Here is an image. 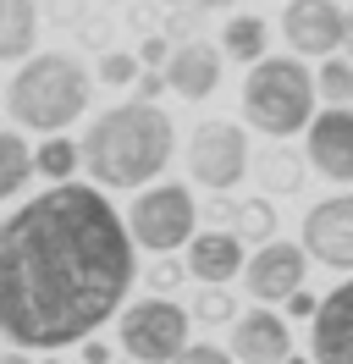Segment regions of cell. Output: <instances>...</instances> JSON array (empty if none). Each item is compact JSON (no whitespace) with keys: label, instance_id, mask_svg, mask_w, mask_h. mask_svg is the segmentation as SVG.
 <instances>
[{"label":"cell","instance_id":"obj_31","mask_svg":"<svg viewBox=\"0 0 353 364\" xmlns=\"http://www.w3.org/2000/svg\"><path fill=\"white\" fill-rule=\"evenodd\" d=\"M342 50L353 55V11H342Z\"/></svg>","mask_w":353,"mask_h":364},{"label":"cell","instance_id":"obj_32","mask_svg":"<svg viewBox=\"0 0 353 364\" xmlns=\"http://www.w3.org/2000/svg\"><path fill=\"white\" fill-rule=\"evenodd\" d=\"M204 11H226V6H238V0H199Z\"/></svg>","mask_w":353,"mask_h":364},{"label":"cell","instance_id":"obj_19","mask_svg":"<svg viewBox=\"0 0 353 364\" xmlns=\"http://www.w3.org/2000/svg\"><path fill=\"white\" fill-rule=\"evenodd\" d=\"M221 50H226L232 61H248V67H254L265 55V23L260 17H232L226 33H221Z\"/></svg>","mask_w":353,"mask_h":364},{"label":"cell","instance_id":"obj_10","mask_svg":"<svg viewBox=\"0 0 353 364\" xmlns=\"http://www.w3.org/2000/svg\"><path fill=\"white\" fill-rule=\"evenodd\" d=\"M309 166L331 182H353V111L331 105L326 116L309 122V144H304Z\"/></svg>","mask_w":353,"mask_h":364},{"label":"cell","instance_id":"obj_16","mask_svg":"<svg viewBox=\"0 0 353 364\" xmlns=\"http://www.w3.org/2000/svg\"><path fill=\"white\" fill-rule=\"evenodd\" d=\"M33 39H39V6L33 0H0V61L33 55Z\"/></svg>","mask_w":353,"mask_h":364},{"label":"cell","instance_id":"obj_34","mask_svg":"<svg viewBox=\"0 0 353 364\" xmlns=\"http://www.w3.org/2000/svg\"><path fill=\"white\" fill-rule=\"evenodd\" d=\"M282 364H315V359H293V353H287V359H282Z\"/></svg>","mask_w":353,"mask_h":364},{"label":"cell","instance_id":"obj_20","mask_svg":"<svg viewBox=\"0 0 353 364\" xmlns=\"http://www.w3.org/2000/svg\"><path fill=\"white\" fill-rule=\"evenodd\" d=\"M78 160H83V149H78V144H66V138H50V144H39L33 166H39V177L66 182L72 171H78Z\"/></svg>","mask_w":353,"mask_h":364},{"label":"cell","instance_id":"obj_29","mask_svg":"<svg viewBox=\"0 0 353 364\" xmlns=\"http://www.w3.org/2000/svg\"><path fill=\"white\" fill-rule=\"evenodd\" d=\"M315 309H320V304H315V298H309L304 287H298V293L287 298V315H298V320H315Z\"/></svg>","mask_w":353,"mask_h":364},{"label":"cell","instance_id":"obj_8","mask_svg":"<svg viewBox=\"0 0 353 364\" xmlns=\"http://www.w3.org/2000/svg\"><path fill=\"white\" fill-rule=\"evenodd\" d=\"M304 271H309V249L298 243H260V254L243 265V287L260 298V304H287V298L304 287Z\"/></svg>","mask_w":353,"mask_h":364},{"label":"cell","instance_id":"obj_5","mask_svg":"<svg viewBox=\"0 0 353 364\" xmlns=\"http://www.w3.org/2000/svg\"><path fill=\"white\" fill-rule=\"evenodd\" d=\"M188 326H194V315L182 309V304H172V298H138V304H127L122 309V320H116V337H122V348H127V359L138 364H172L182 348H188Z\"/></svg>","mask_w":353,"mask_h":364},{"label":"cell","instance_id":"obj_1","mask_svg":"<svg viewBox=\"0 0 353 364\" xmlns=\"http://www.w3.org/2000/svg\"><path fill=\"white\" fill-rule=\"evenodd\" d=\"M132 232L100 188L66 177L0 221V337L11 348H78L132 287Z\"/></svg>","mask_w":353,"mask_h":364},{"label":"cell","instance_id":"obj_2","mask_svg":"<svg viewBox=\"0 0 353 364\" xmlns=\"http://www.w3.org/2000/svg\"><path fill=\"white\" fill-rule=\"evenodd\" d=\"M172 144V116L154 111L149 100H127L116 111L94 116V127L83 133V166L100 188H144L166 171Z\"/></svg>","mask_w":353,"mask_h":364},{"label":"cell","instance_id":"obj_22","mask_svg":"<svg viewBox=\"0 0 353 364\" xmlns=\"http://www.w3.org/2000/svg\"><path fill=\"white\" fill-rule=\"evenodd\" d=\"M315 89L326 94L331 105H348L353 100V55L342 61V55H326V67L315 72Z\"/></svg>","mask_w":353,"mask_h":364},{"label":"cell","instance_id":"obj_26","mask_svg":"<svg viewBox=\"0 0 353 364\" xmlns=\"http://www.w3.org/2000/svg\"><path fill=\"white\" fill-rule=\"evenodd\" d=\"M182 276H188V271L176 265L172 254H160V265H154V276H149V282H154V287H160V293H172V287H176V282H182Z\"/></svg>","mask_w":353,"mask_h":364},{"label":"cell","instance_id":"obj_25","mask_svg":"<svg viewBox=\"0 0 353 364\" xmlns=\"http://www.w3.org/2000/svg\"><path fill=\"white\" fill-rule=\"evenodd\" d=\"M172 364H232V353H221V348H210V342H199V348H182Z\"/></svg>","mask_w":353,"mask_h":364},{"label":"cell","instance_id":"obj_30","mask_svg":"<svg viewBox=\"0 0 353 364\" xmlns=\"http://www.w3.org/2000/svg\"><path fill=\"white\" fill-rule=\"evenodd\" d=\"M78 348H83V364H110V348H105V342L88 337V342H78Z\"/></svg>","mask_w":353,"mask_h":364},{"label":"cell","instance_id":"obj_15","mask_svg":"<svg viewBox=\"0 0 353 364\" xmlns=\"http://www.w3.org/2000/svg\"><path fill=\"white\" fill-rule=\"evenodd\" d=\"M238 271H243L238 232H199L188 243V276H199V282H232Z\"/></svg>","mask_w":353,"mask_h":364},{"label":"cell","instance_id":"obj_9","mask_svg":"<svg viewBox=\"0 0 353 364\" xmlns=\"http://www.w3.org/2000/svg\"><path fill=\"white\" fill-rule=\"evenodd\" d=\"M304 249L326 271H353V193H337L304 215Z\"/></svg>","mask_w":353,"mask_h":364},{"label":"cell","instance_id":"obj_21","mask_svg":"<svg viewBox=\"0 0 353 364\" xmlns=\"http://www.w3.org/2000/svg\"><path fill=\"white\" fill-rule=\"evenodd\" d=\"M232 227H238L248 243H270V232H276V210L265 205V199H243V205H232Z\"/></svg>","mask_w":353,"mask_h":364},{"label":"cell","instance_id":"obj_7","mask_svg":"<svg viewBox=\"0 0 353 364\" xmlns=\"http://www.w3.org/2000/svg\"><path fill=\"white\" fill-rule=\"evenodd\" d=\"M243 166H248V144H243L238 122H199L194 144H188V171L199 188L226 193L243 182Z\"/></svg>","mask_w":353,"mask_h":364},{"label":"cell","instance_id":"obj_28","mask_svg":"<svg viewBox=\"0 0 353 364\" xmlns=\"http://www.w3.org/2000/svg\"><path fill=\"white\" fill-rule=\"evenodd\" d=\"M138 61H144V67H166V61H172V50H166V39H144V50H138Z\"/></svg>","mask_w":353,"mask_h":364},{"label":"cell","instance_id":"obj_24","mask_svg":"<svg viewBox=\"0 0 353 364\" xmlns=\"http://www.w3.org/2000/svg\"><path fill=\"white\" fill-rule=\"evenodd\" d=\"M100 77H105L110 89H122V83H138V61H132V55H116V50H110L105 61H100Z\"/></svg>","mask_w":353,"mask_h":364},{"label":"cell","instance_id":"obj_13","mask_svg":"<svg viewBox=\"0 0 353 364\" xmlns=\"http://www.w3.org/2000/svg\"><path fill=\"white\" fill-rule=\"evenodd\" d=\"M293 353L287 320H276L270 309H248L243 320H232V359L243 364H282Z\"/></svg>","mask_w":353,"mask_h":364},{"label":"cell","instance_id":"obj_17","mask_svg":"<svg viewBox=\"0 0 353 364\" xmlns=\"http://www.w3.org/2000/svg\"><path fill=\"white\" fill-rule=\"evenodd\" d=\"M304 177H309V155H298V149H287V144H270L260 155V182L270 188V193H298L304 188Z\"/></svg>","mask_w":353,"mask_h":364},{"label":"cell","instance_id":"obj_35","mask_svg":"<svg viewBox=\"0 0 353 364\" xmlns=\"http://www.w3.org/2000/svg\"><path fill=\"white\" fill-rule=\"evenodd\" d=\"M44 364H56V359H44Z\"/></svg>","mask_w":353,"mask_h":364},{"label":"cell","instance_id":"obj_18","mask_svg":"<svg viewBox=\"0 0 353 364\" xmlns=\"http://www.w3.org/2000/svg\"><path fill=\"white\" fill-rule=\"evenodd\" d=\"M33 171H39V166L28 155V144H22L17 133H0V199H11Z\"/></svg>","mask_w":353,"mask_h":364},{"label":"cell","instance_id":"obj_3","mask_svg":"<svg viewBox=\"0 0 353 364\" xmlns=\"http://www.w3.org/2000/svg\"><path fill=\"white\" fill-rule=\"evenodd\" d=\"M6 111L17 127L28 133H61L66 122H78L88 111V72L78 55H33V61H22L17 77H11V89H6Z\"/></svg>","mask_w":353,"mask_h":364},{"label":"cell","instance_id":"obj_11","mask_svg":"<svg viewBox=\"0 0 353 364\" xmlns=\"http://www.w3.org/2000/svg\"><path fill=\"white\" fill-rule=\"evenodd\" d=\"M282 33L298 55H331L342 45V6H331V0H287Z\"/></svg>","mask_w":353,"mask_h":364},{"label":"cell","instance_id":"obj_27","mask_svg":"<svg viewBox=\"0 0 353 364\" xmlns=\"http://www.w3.org/2000/svg\"><path fill=\"white\" fill-rule=\"evenodd\" d=\"M172 89V77L160 67H149V72H138V100H160V94Z\"/></svg>","mask_w":353,"mask_h":364},{"label":"cell","instance_id":"obj_4","mask_svg":"<svg viewBox=\"0 0 353 364\" xmlns=\"http://www.w3.org/2000/svg\"><path fill=\"white\" fill-rule=\"evenodd\" d=\"M315 72L293 55H260L248 83H243V116L248 127L270 138H293L298 127L315 122Z\"/></svg>","mask_w":353,"mask_h":364},{"label":"cell","instance_id":"obj_33","mask_svg":"<svg viewBox=\"0 0 353 364\" xmlns=\"http://www.w3.org/2000/svg\"><path fill=\"white\" fill-rule=\"evenodd\" d=\"M0 364H28V359H22V353H6V359H0Z\"/></svg>","mask_w":353,"mask_h":364},{"label":"cell","instance_id":"obj_23","mask_svg":"<svg viewBox=\"0 0 353 364\" xmlns=\"http://www.w3.org/2000/svg\"><path fill=\"white\" fill-rule=\"evenodd\" d=\"M232 315H238V309H232V298H226L221 282H210V287L194 298V320H199V326H226Z\"/></svg>","mask_w":353,"mask_h":364},{"label":"cell","instance_id":"obj_12","mask_svg":"<svg viewBox=\"0 0 353 364\" xmlns=\"http://www.w3.org/2000/svg\"><path fill=\"white\" fill-rule=\"evenodd\" d=\"M315 364H353V282H342L331 298H320L309 326Z\"/></svg>","mask_w":353,"mask_h":364},{"label":"cell","instance_id":"obj_6","mask_svg":"<svg viewBox=\"0 0 353 364\" xmlns=\"http://www.w3.org/2000/svg\"><path fill=\"white\" fill-rule=\"evenodd\" d=\"M127 232L132 243H144L149 254H172L188 243L194 232V193L176 188V182H160V188H144L127 210Z\"/></svg>","mask_w":353,"mask_h":364},{"label":"cell","instance_id":"obj_14","mask_svg":"<svg viewBox=\"0 0 353 364\" xmlns=\"http://www.w3.org/2000/svg\"><path fill=\"white\" fill-rule=\"evenodd\" d=\"M166 77H172V89L182 94V100H204V94H216V83H221V50L204 45V39L176 45L172 61H166Z\"/></svg>","mask_w":353,"mask_h":364}]
</instances>
